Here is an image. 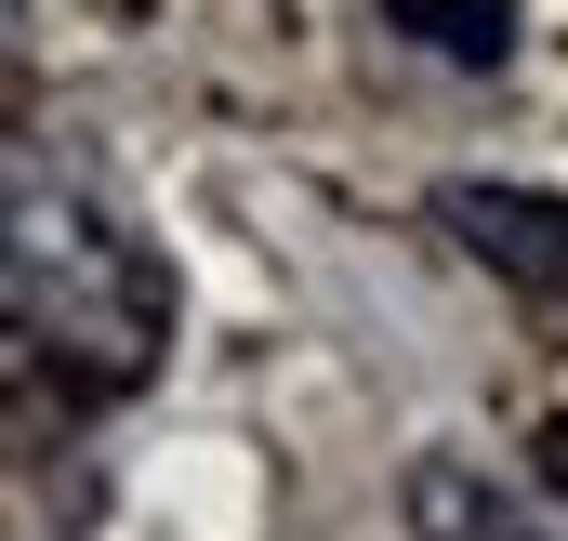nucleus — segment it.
Here are the masks:
<instances>
[{
	"label": "nucleus",
	"mask_w": 568,
	"mask_h": 541,
	"mask_svg": "<svg viewBox=\"0 0 568 541\" xmlns=\"http://www.w3.org/2000/svg\"><path fill=\"white\" fill-rule=\"evenodd\" d=\"M13 330L40 370H67V397H120L172 344V265L93 185H53L40 159L13 172Z\"/></svg>",
	"instance_id": "f257e3e1"
},
{
	"label": "nucleus",
	"mask_w": 568,
	"mask_h": 541,
	"mask_svg": "<svg viewBox=\"0 0 568 541\" xmlns=\"http://www.w3.org/2000/svg\"><path fill=\"white\" fill-rule=\"evenodd\" d=\"M436 225L503 290H529L542 317H568V198H542V185H436Z\"/></svg>",
	"instance_id": "f03ea898"
},
{
	"label": "nucleus",
	"mask_w": 568,
	"mask_h": 541,
	"mask_svg": "<svg viewBox=\"0 0 568 541\" xmlns=\"http://www.w3.org/2000/svg\"><path fill=\"white\" fill-rule=\"evenodd\" d=\"M410 529H424V541H542L529 502L489 489L476 462H424V476H410Z\"/></svg>",
	"instance_id": "7ed1b4c3"
},
{
	"label": "nucleus",
	"mask_w": 568,
	"mask_h": 541,
	"mask_svg": "<svg viewBox=\"0 0 568 541\" xmlns=\"http://www.w3.org/2000/svg\"><path fill=\"white\" fill-rule=\"evenodd\" d=\"M424 53H449V67H503L516 53V0H384Z\"/></svg>",
	"instance_id": "20e7f679"
},
{
	"label": "nucleus",
	"mask_w": 568,
	"mask_h": 541,
	"mask_svg": "<svg viewBox=\"0 0 568 541\" xmlns=\"http://www.w3.org/2000/svg\"><path fill=\"white\" fill-rule=\"evenodd\" d=\"M556 476H568V422H556Z\"/></svg>",
	"instance_id": "39448f33"
}]
</instances>
